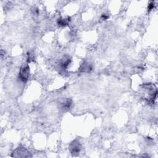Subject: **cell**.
<instances>
[{
    "label": "cell",
    "instance_id": "1",
    "mask_svg": "<svg viewBox=\"0 0 158 158\" xmlns=\"http://www.w3.org/2000/svg\"><path fill=\"white\" fill-rule=\"evenodd\" d=\"M30 76V67L28 64H23L20 69L18 78L19 80L23 82L26 83L29 80V78Z\"/></svg>",
    "mask_w": 158,
    "mask_h": 158
},
{
    "label": "cell",
    "instance_id": "10",
    "mask_svg": "<svg viewBox=\"0 0 158 158\" xmlns=\"http://www.w3.org/2000/svg\"><path fill=\"white\" fill-rule=\"evenodd\" d=\"M109 18V15L106 14H102L101 16V19L102 20H106Z\"/></svg>",
    "mask_w": 158,
    "mask_h": 158
},
{
    "label": "cell",
    "instance_id": "3",
    "mask_svg": "<svg viewBox=\"0 0 158 158\" xmlns=\"http://www.w3.org/2000/svg\"><path fill=\"white\" fill-rule=\"evenodd\" d=\"M12 157H31L30 152L28 150L23 147H19L14 150L12 153Z\"/></svg>",
    "mask_w": 158,
    "mask_h": 158
},
{
    "label": "cell",
    "instance_id": "4",
    "mask_svg": "<svg viewBox=\"0 0 158 158\" xmlns=\"http://www.w3.org/2000/svg\"><path fill=\"white\" fill-rule=\"evenodd\" d=\"M59 108L63 112L69 110L72 106V101L70 98H62L59 100Z\"/></svg>",
    "mask_w": 158,
    "mask_h": 158
},
{
    "label": "cell",
    "instance_id": "2",
    "mask_svg": "<svg viewBox=\"0 0 158 158\" xmlns=\"http://www.w3.org/2000/svg\"><path fill=\"white\" fill-rule=\"evenodd\" d=\"M82 145L80 143V141H78L77 140H75L72 141L69 144V149L70 153L74 156L77 155L80 153L82 150Z\"/></svg>",
    "mask_w": 158,
    "mask_h": 158
},
{
    "label": "cell",
    "instance_id": "5",
    "mask_svg": "<svg viewBox=\"0 0 158 158\" xmlns=\"http://www.w3.org/2000/svg\"><path fill=\"white\" fill-rule=\"evenodd\" d=\"M71 63V59L69 56H66L62 59L60 62V67L62 70H66Z\"/></svg>",
    "mask_w": 158,
    "mask_h": 158
},
{
    "label": "cell",
    "instance_id": "7",
    "mask_svg": "<svg viewBox=\"0 0 158 158\" xmlns=\"http://www.w3.org/2000/svg\"><path fill=\"white\" fill-rule=\"evenodd\" d=\"M70 18H67L66 19H63V18H59L58 19L57 23L58 25L60 27H66V26L68 25L69 22H70Z\"/></svg>",
    "mask_w": 158,
    "mask_h": 158
},
{
    "label": "cell",
    "instance_id": "6",
    "mask_svg": "<svg viewBox=\"0 0 158 158\" xmlns=\"http://www.w3.org/2000/svg\"><path fill=\"white\" fill-rule=\"evenodd\" d=\"M92 69L93 67L91 64H90L89 62H85L83 64H82L80 70L82 72H90L91 70H92Z\"/></svg>",
    "mask_w": 158,
    "mask_h": 158
},
{
    "label": "cell",
    "instance_id": "8",
    "mask_svg": "<svg viewBox=\"0 0 158 158\" xmlns=\"http://www.w3.org/2000/svg\"><path fill=\"white\" fill-rule=\"evenodd\" d=\"M27 61L28 63L31 62V61H34V56L33 54H31L30 52H29L27 53Z\"/></svg>",
    "mask_w": 158,
    "mask_h": 158
},
{
    "label": "cell",
    "instance_id": "9",
    "mask_svg": "<svg viewBox=\"0 0 158 158\" xmlns=\"http://www.w3.org/2000/svg\"><path fill=\"white\" fill-rule=\"evenodd\" d=\"M154 7H155L154 2V1H150L149 3L148 4V12H150V11H151L152 10H153L154 8Z\"/></svg>",
    "mask_w": 158,
    "mask_h": 158
}]
</instances>
